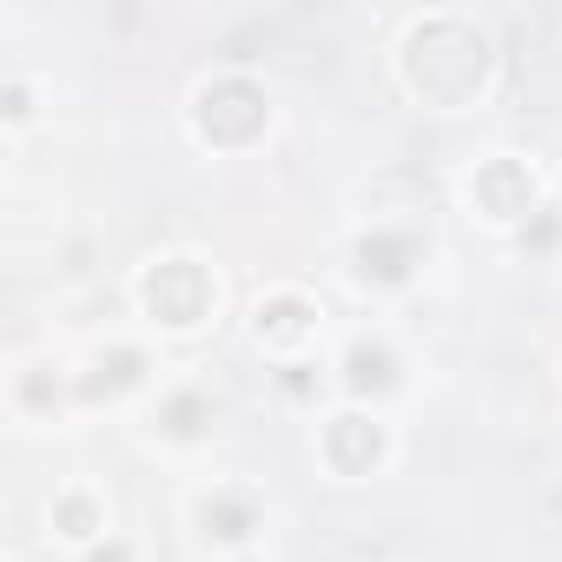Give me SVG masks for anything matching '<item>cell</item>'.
Segmentation results:
<instances>
[{
	"label": "cell",
	"instance_id": "1",
	"mask_svg": "<svg viewBox=\"0 0 562 562\" xmlns=\"http://www.w3.org/2000/svg\"><path fill=\"white\" fill-rule=\"evenodd\" d=\"M404 74L430 106H463L490 80V41L470 21H424L404 47Z\"/></svg>",
	"mask_w": 562,
	"mask_h": 562
},
{
	"label": "cell",
	"instance_id": "2",
	"mask_svg": "<svg viewBox=\"0 0 562 562\" xmlns=\"http://www.w3.org/2000/svg\"><path fill=\"white\" fill-rule=\"evenodd\" d=\"M139 292H146V312H153L159 325L186 331V325H199L205 305H212V278H205L199 258H159V265L146 271Z\"/></svg>",
	"mask_w": 562,
	"mask_h": 562
},
{
	"label": "cell",
	"instance_id": "3",
	"mask_svg": "<svg viewBox=\"0 0 562 562\" xmlns=\"http://www.w3.org/2000/svg\"><path fill=\"white\" fill-rule=\"evenodd\" d=\"M199 133L212 146H245L265 133V93L251 80H212L199 93Z\"/></svg>",
	"mask_w": 562,
	"mask_h": 562
},
{
	"label": "cell",
	"instance_id": "4",
	"mask_svg": "<svg viewBox=\"0 0 562 562\" xmlns=\"http://www.w3.org/2000/svg\"><path fill=\"white\" fill-rule=\"evenodd\" d=\"M476 205H483L490 218H529V212H536V179H529V166H522V159H490V166L476 172Z\"/></svg>",
	"mask_w": 562,
	"mask_h": 562
},
{
	"label": "cell",
	"instance_id": "5",
	"mask_svg": "<svg viewBox=\"0 0 562 562\" xmlns=\"http://www.w3.org/2000/svg\"><path fill=\"white\" fill-rule=\"evenodd\" d=\"M325 457H331V470H345V476H364V470L384 457V430H378L371 417L345 411V417H331V424H325Z\"/></svg>",
	"mask_w": 562,
	"mask_h": 562
},
{
	"label": "cell",
	"instance_id": "6",
	"mask_svg": "<svg viewBox=\"0 0 562 562\" xmlns=\"http://www.w3.org/2000/svg\"><path fill=\"white\" fill-rule=\"evenodd\" d=\"M417 265V238L411 232H364L358 238V271L378 278V285H404Z\"/></svg>",
	"mask_w": 562,
	"mask_h": 562
},
{
	"label": "cell",
	"instance_id": "7",
	"mask_svg": "<svg viewBox=\"0 0 562 562\" xmlns=\"http://www.w3.org/2000/svg\"><path fill=\"white\" fill-rule=\"evenodd\" d=\"M199 522H205L212 542H245V536L258 529V503H251L245 490H225V496H212V503L199 509Z\"/></svg>",
	"mask_w": 562,
	"mask_h": 562
},
{
	"label": "cell",
	"instance_id": "8",
	"mask_svg": "<svg viewBox=\"0 0 562 562\" xmlns=\"http://www.w3.org/2000/svg\"><path fill=\"white\" fill-rule=\"evenodd\" d=\"M345 384H351L358 397L391 391V384H397V358H391L384 345H351V351H345Z\"/></svg>",
	"mask_w": 562,
	"mask_h": 562
},
{
	"label": "cell",
	"instance_id": "9",
	"mask_svg": "<svg viewBox=\"0 0 562 562\" xmlns=\"http://www.w3.org/2000/svg\"><path fill=\"white\" fill-rule=\"evenodd\" d=\"M312 331V305L305 299H265L258 305V338L265 345H299Z\"/></svg>",
	"mask_w": 562,
	"mask_h": 562
},
{
	"label": "cell",
	"instance_id": "10",
	"mask_svg": "<svg viewBox=\"0 0 562 562\" xmlns=\"http://www.w3.org/2000/svg\"><path fill=\"white\" fill-rule=\"evenodd\" d=\"M139 371H146V358H139V351H113V358H100V371L87 378V397L126 391V384H139Z\"/></svg>",
	"mask_w": 562,
	"mask_h": 562
},
{
	"label": "cell",
	"instance_id": "11",
	"mask_svg": "<svg viewBox=\"0 0 562 562\" xmlns=\"http://www.w3.org/2000/svg\"><path fill=\"white\" fill-rule=\"evenodd\" d=\"M199 430H205V397H192V391L172 397L166 404V437H199Z\"/></svg>",
	"mask_w": 562,
	"mask_h": 562
},
{
	"label": "cell",
	"instance_id": "12",
	"mask_svg": "<svg viewBox=\"0 0 562 562\" xmlns=\"http://www.w3.org/2000/svg\"><path fill=\"white\" fill-rule=\"evenodd\" d=\"M54 522H60L67 536H93V529H100V509H93L87 496H60V509H54Z\"/></svg>",
	"mask_w": 562,
	"mask_h": 562
},
{
	"label": "cell",
	"instance_id": "13",
	"mask_svg": "<svg viewBox=\"0 0 562 562\" xmlns=\"http://www.w3.org/2000/svg\"><path fill=\"white\" fill-rule=\"evenodd\" d=\"M555 238H562V225H555V218H549V212H542V218H536V225H529V232H522V245H536V251H549V245H555Z\"/></svg>",
	"mask_w": 562,
	"mask_h": 562
},
{
	"label": "cell",
	"instance_id": "14",
	"mask_svg": "<svg viewBox=\"0 0 562 562\" xmlns=\"http://www.w3.org/2000/svg\"><path fill=\"white\" fill-rule=\"evenodd\" d=\"M47 397H60V391H54L47 378H27V404H47Z\"/></svg>",
	"mask_w": 562,
	"mask_h": 562
},
{
	"label": "cell",
	"instance_id": "15",
	"mask_svg": "<svg viewBox=\"0 0 562 562\" xmlns=\"http://www.w3.org/2000/svg\"><path fill=\"white\" fill-rule=\"evenodd\" d=\"M93 562H133V555H126V542H106V549H93Z\"/></svg>",
	"mask_w": 562,
	"mask_h": 562
}]
</instances>
